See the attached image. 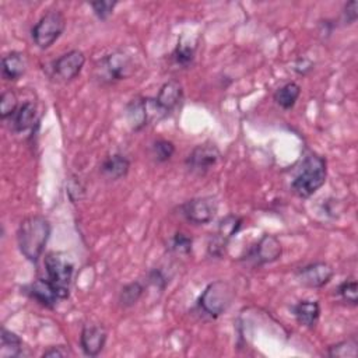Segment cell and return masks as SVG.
Listing matches in <instances>:
<instances>
[{"label":"cell","mask_w":358,"mask_h":358,"mask_svg":"<svg viewBox=\"0 0 358 358\" xmlns=\"http://www.w3.org/2000/svg\"><path fill=\"white\" fill-rule=\"evenodd\" d=\"M159 108L164 110L166 117L179 106V103L183 99V88L179 81L176 80H169L164 83L157 94L154 96Z\"/></svg>","instance_id":"cell-14"},{"label":"cell","mask_w":358,"mask_h":358,"mask_svg":"<svg viewBox=\"0 0 358 358\" xmlns=\"http://www.w3.org/2000/svg\"><path fill=\"white\" fill-rule=\"evenodd\" d=\"M192 245H193V239L183 232H176L168 242L169 250L179 256L189 255L192 252Z\"/></svg>","instance_id":"cell-27"},{"label":"cell","mask_w":358,"mask_h":358,"mask_svg":"<svg viewBox=\"0 0 358 358\" xmlns=\"http://www.w3.org/2000/svg\"><path fill=\"white\" fill-rule=\"evenodd\" d=\"M0 358H17L22 354V340L11 330L1 327Z\"/></svg>","instance_id":"cell-23"},{"label":"cell","mask_w":358,"mask_h":358,"mask_svg":"<svg viewBox=\"0 0 358 358\" xmlns=\"http://www.w3.org/2000/svg\"><path fill=\"white\" fill-rule=\"evenodd\" d=\"M52 225L43 215H29L24 218L17 229V243L21 255L36 263L49 241Z\"/></svg>","instance_id":"cell-1"},{"label":"cell","mask_w":358,"mask_h":358,"mask_svg":"<svg viewBox=\"0 0 358 358\" xmlns=\"http://www.w3.org/2000/svg\"><path fill=\"white\" fill-rule=\"evenodd\" d=\"M175 154V144L166 138H157L150 145V155L157 164H164Z\"/></svg>","instance_id":"cell-24"},{"label":"cell","mask_w":358,"mask_h":358,"mask_svg":"<svg viewBox=\"0 0 358 358\" xmlns=\"http://www.w3.org/2000/svg\"><path fill=\"white\" fill-rule=\"evenodd\" d=\"M64 28L66 18L63 13L57 8H53L39 18L31 31V36L39 49H48L60 38Z\"/></svg>","instance_id":"cell-6"},{"label":"cell","mask_w":358,"mask_h":358,"mask_svg":"<svg viewBox=\"0 0 358 358\" xmlns=\"http://www.w3.org/2000/svg\"><path fill=\"white\" fill-rule=\"evenodd\" d=\"M130 171V159L122 154L115 152L103 158L99 166L101 175L108 180H119L123 179Z\"/></svg>","instance_id":"cell-15"},{"label":"cell","mask_w":358,"mask_h":358,"mask_svg":"<svg viewBox=\"0 0 358 358\" xmlns=\"http://www.w3.org/2000/svg\"><path fill=\"white\" fill-rule=\"evenodd\" d=\"M24 292L29 298L36 301L39 305H42L45 308H49V309L55 308L57 301H60V298L57 296L56 291L53 289V287L50 285V282L46 278L35 280L28 287H25Z\"/></svg>","instance_id":"cell-16"},{"label":"cell","mask_w":358,"mask_h":358,"mask_svg":"<svg viewBox=\"0 0 358 358\" xmlns=\"http://www.w3.org/2000/svg\"><path fill=\"white\" fill-rule=\"evenodd\" d=\"M27 57L21 52H11L1 59V76L7 81H17L25 74Z\"/></svg>","instance_id":"cell-17"},{"label":"cell","mask_w":358,"mask_h":358,"mask_svg":"<svg viewBox=\"0 0 358 358\" xmlns=\"http://www.w3.org/2000/svg\"><path fill=\"white\" fill-rule=\"evenodd\" d=\"M282 248L280 241L273 235H263L239 260L250 267H260L280 259Z\"/></svg>","instance_id":"cell-9"},{"label":"cell","mask_w":358,"mask_h":358,"mask_svg":"<svg viewBox=\"0 0 358 358\" xmlns=\"http://www.w3.org/2000/svg\"><path fill=\"white\" fill-rule=\"evenodd\" d=\"M144 294V284L141 281H133L126 285L119 292V303L123 308H130L138 302Z\"/></svg>","instance_id":"cell-25"},{"label":"cell","mask_w":358,"mask_h":358,"mask_svg":"<svg viewBox=\"0 0 358 358\" xmlns=\"http://www.w3.org/2000/svg\"><path fill=\"white\" fill-rule=\"evenodd\" d=\"M242 227V218L235 214L225 215L217 227V231L210 236L207 243V252L211 257H222L227 252L228 243L238 234Z\"/></svg>","instance_id":"cell-8"},{"label":"cell","mask_w":358,"mask_h":358,"mask_svg":"<svg viewBox=\"0 0 358 358\" xmlns=\"http://www.w3.org/2000/svg\"><path fill=\"white\" fill-rule=\"evenodd\" d=\"M313 69V64L310 60L305 59V57H299L295 64H294V70L301 74V76H305L308 71H310Z\"/></svg>","instance_id":"cell-35"},{"label":"cell","mask_w":358,"mask_h":358,"mask_svg":"<svg viewBox=\"0 0 358 358\" xmlns=\"http://www.w3.org/2000/svg\"><path fill=\"white\" fill-rule=\"evenodd\" d=\"M343 17H344V22L347 25L355 22V20L358 17V3L355 0L345 3L344 10H343Z\"/></svg>","instance_id":"cell-31"},{"label":"cell","mask_w":358,"mask_h":358,"mask_svg":"<svg viewBox=\"0 0 358 358\" xmlns=\"http://www.w3.org/2000/svg\"><path fill=\"white\" fill-rule=\"evenodd\" d=\"M196 53V42L190 41L186 36H180L175 50L172 52V60L179 67H189L193 63Z\"/></svg>","instance_id":"cell-22"},{"label":"cell","mask_w":358,"mask_h":358,"mask_svg":"<svg viewBox=\"0 0 358 358\" xmlns=\"http://www.w3.org/2000/svg\"><path fill=\"white\" fill-rule=\"evenodd\" d=\"M147 281L152 285H155L157 288H159L161 291L166 287L168 284V278L165 277V274L159 270V268H154L148 273V277H147Z\"/></svg>","instance_id":"cell-32"},{"label":"cell","mask_w":358,"mask_h":358,"mask_svg":"<svg viewBox=\"0 0 358 358\" xmlns=\"http://www.w3.org/2000/svg\"><path fill=\"white\" fill-rule=\"evenodd\" d=\"M326 176V159L322 155L309 151L303 157L296 175L291 180L289 187L298 197L308 199L324 185Z\"/></svg>","instance_id":"cell-2"},{"label":"cell","mask_w":358,"mask_h":358,"mask_svg":"<svg viewBox=\"0 0 358 358\" xmlns=\"http://www.w3.org/2000/svg\"><path fill=\"white\" fill-rule=\"evenodd\" d=\"M90 6H91L92 13L95 14V17L98 20H101V21H105V20H108L112 15L115 7L117 6V1L99 0V1H91Z\"/></svg>","instance_id":"cell-30"},{"label":"cell","mask_w":358,"mask_h":358,"mask_svg":"<svg viewBox=\"0 0 358 358\" xmlns=\"http://www.w3.org/2000/svg\"><path fill=\"white\" fill-rule=\"evenodd\" d=\"M108 333L102 324H85L80 333V347L87 357H96L106 344Z\"/></svg>","instance_id":"cell-13"},{"label":"cell","mask_w":358,"mask_h":358,"mask_svg":"<svg viewBox=\"0 0 358 358\" xmlns=\"http://www.w3.org/2000/svg\"><path fill=\"white\" fill-rule=\"evenodd\" d=\"M10 120V129L14 133L25 131L36 123V108L32 102H24L21 103L14 115L8 119Z\"/></svg>","instance_id":"cell-19"},{"label":"cell","mask_w":358,"mask_h":358,"mask_svg":"<svg viewBox=\"0 0 358 358\" xmlns=\"http://www.w3.org/2000/svg\"><path fill=\"white\" fill-rule=\"evenodd\" d=\"M337 294L345 303L357 306V303H358V284H357L355 280H344L337 287Z\"/></svg>","instance_id":"cell-28"},{"label":"cell","mask_w":358,"mask_h":358,"mask_svg":"<svg viewBox=\"0 0 358 358\" xmlns=\"http://www.w3.org/2000/svg\"><path fill=\"white\" fill-rule=\"evenodd\" d=\"M84 192V187L81 186L80 180H76V179H70L69 180V185H67V194L70 197L71 201H76V200H80L81 199V194Z\"/></svg>","instance_id":"cell-33"},{"label":"cell","mask_w":358,"mask_h":358,"mask_svg":"<svg viewBox=\"0 0 358 358\" xmlns=\"http://www.w3.org/2000/svg\"><path fill=\"white\" fill-rule=\"evenodd\" d=\"M218 211V203L215 197L203 196L186 200L179 206V214L190 224L204 225L214 220Z\"/></svg>","instance_id":"cell-7"},{"label":"cell","mask_w":358,"mask_h":358,"mask_svg":"<svg viewBox=\"0 0 358 358\" xmlns=\"http://www.w3.org/2000/svg\"><path fill=\"white\" fill-rule=\"evenodd\" d=\"M46 280L50 282L60 299L70 295V284L74 273V264L66 253L50 252L45 257Z\"/></svg>","instance_id":"cell-5"},{"label":"cell","mask_w":358,"mask_h":358,"mask_svg":"<svg viewBox=\"0 0 358 358\" xmlns=\"http://www.w3.org/2000/svg\"><path fill=\"white\" fill-rule=\"evenodd\" d=\"M292 315L303 327H313L320 316V305L317 301L303 299L292 306Z\"/></svg>","instance_id":"cell-20"},{"label":"cell","mask_w":358,"mask_h":358,"mask_svg":"<svg viewBox=\"0 0 358 358\" xmlns=\"http://www.w3.org/2000/svg\"><path fill=\"white\" fill-rule=\"evenodd\" d=\"M18 101H17V96L13 91H4L1 94V98H0V115H1V119L3 120H7L10 119L14 112L17 110L18 108Z\"/></svg>","instance_id":"cell-29"},{"label":"cell","mask_w":358,"mask_h":358,"mask_svg":"<svg viewBox=\"0 0 358 358\" xmlns=\"http://www.w3.org/2000/svg\"><path fill=\"white\" fill-rule=\"evenodd\" d=\"M333 277V268L324 262H316L299 267L296 270L298 281L309 288H320L326 285Z\"/></svg>","instance_id":"cell-12"},{"label":"cell","mask_w":358,"mask_h":358,"mask_svg":"<svg viewBox=\"0 0 358 358\" xmlns=\"http://www.w3.org/2000/svg\"><path fill=\"white\" fill-rule=\"evenodd\" d=\"M221 158V151L214 143H203L196 145L185 159L186 169L196 175L204 176Z\"/></svg>","instance_id":"cell-10"},{"label":"cell","mask_w":358,"mask_h":358,"mask_svg":"<svg viewBox=\"0 0 358 358\" xmlns=\"http://www.w3.org/2000/svg\"><path fill=\"white\" fill-rule=\"evenodd\" d=\"M326 354L331 358H355L358 355V343L355 338L343 340L330 345Z\"/></svg>","instance_id":"cell-26"},{"label":"cell","mask_w":358,"mask_h":358,"mask_svg":"<svg viewBox=\"0 0 358 358\" xmlns=\"http://www.w3.org/2000/svg\"><path fill=\"white\" fill-rule=\"evenodd\" d=\"M85 64V56L81 50L73 49L62 56L50 64V76L59 83H69L74 80L83 70Z\"/></svg>","instance_id":"cell-11"},{"label":"cell","mask_w":358,"mask_h":358,"mask_svg":"<svg viewBox=\"0 0 358 358\" xmlns=\"http://www.w3.org/2000/svg\"><path fill=\"white\" fill-rule=\"evenodd\" d=\"M299 95H301V87L296 83L289 81L275 90V92L273 94V99L281 109L289 110L296 103Z\"/></svg>","instance_id":"cell-21"},{"label":"cell","mask_w":358,"mask_h":358,"mask_svg":"<svg viewBox=\"0 0 358 358\" xmlns=\"http://www.w3.org/2000/svg\"><path fill=\"white\" fill-rule=\"evenodd\" d=\"M133 73H134L133 57L123 50H115L96 62L95 70H94V78L99 84L110 85L117 81L129 78Z\"/></svg>","instance_id":"cell-4"},{"label":"cell","mask_w":358,"mask_h":358,"mask_svg":"<svg viewBox=\"0 0 358 358\" xmlns=\"http://www.w3.org/2000/svg\"><path fill=\"white\" fill-rule=\"evenodd\" d=\"M71 352L64 345H53L42 352V357H67Z\"/></svg>","instance_id":"cell-34"},{"label":"cell","mask_w":358,"mask_h":358,"mask_svg":"<svg viewBox=\"0 0 358 358\" xmlns=\"http://www.w3.org/2000/svg\"><path fill=\"white\" fill-rule=\"evenodd\" d=\"M124 112H126L127 123L130 124V127H131L133 131H140V130H143L145 126L150 124L144 96L133 98V99L126 105Z\"/></svg>","instance_id":"cell-18"},{"label":"cell","mask_w":358,"mask_h":358,"mask_svg":"<svg viewBox=\"0 0 358 358\" xmlns=\"http://www.w3.org/2000/svg\"><path fill=\"white\" fill-rule=\"evenodd\" d=\"M234 296L235 291L232 287L222 280H217L204 288L203 294L197 299L196 309L201 317L210 320L217 319L229 308Z\"/></svg>","instance_id":"cell-3"}]
</instances>
